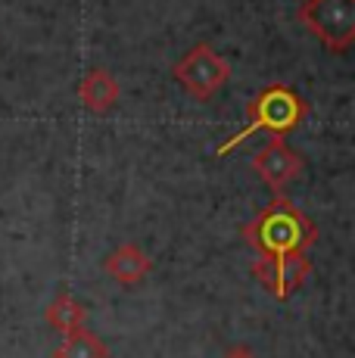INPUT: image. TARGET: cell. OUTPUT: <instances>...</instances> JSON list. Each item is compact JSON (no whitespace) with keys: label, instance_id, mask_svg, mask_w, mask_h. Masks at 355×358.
Here are the masks:
<instances>
[{"label":"cell","instance_id":"9","mask_svg":"<svg viewBox=\"0 0 355 358\" xmlns=\"http://www.w3.org/2000/svg\"><path fill=\"white\" fill-rule=\"evenodd\" d=\"M44 318H47V324H50V330H57V334L66 336V334H72V330L85 327L87 308L81 306L72 293H59V296H53V302L47 306Z\"/></svg>","mask_w":355,"mask_h":358},{"label":"cell","instance_id":"7","mask_svg":"<svg viewBox=\"0 0 355 358\" xmlns=\"http://www.w3.org/2000/svg\"><path fill=\"white\" fill-rule=\"evenodd\" d=\"M103 271L115 280V284L138 287L140 280H147L150 271H153V259H150L138 243H119L103 259Z\"/></svg>","mask_w":355,"mask_h":358},{"label":"cell","instance_id":"10","mask_svg":"<svg viewBox=\"0 0 355 358\" xmlns=\"http://www.w3.org/2000/svg\"><path fill=\"white\" fill-rule=\"evenodd\" d=\"M53 358H109V346L94 330L78 327L63 336V346L53 352Z\"/></svg>","mask_w":355,"mask_h":358},{"label":"cell","instance_id":"1","mask_svg":"<svg viewBox=\"0 0 355 358\" xmlns=\"http://www.w3.org/2000/svg\"><path fill=\"white\" fill-rule=\"evenodd\" d=\"M243 240L256 256H287V252H305L318 240V228L290 196L275 194L252 222L243 224Z\"/></svg>","mask_w":355,"mask_h":358},{"label":"cell","instance_id":"6","mask_svg":"<svg viewBox=\"0 0 355 358\" xmlns=\"http://www.w3.org/2000/svg\"><path fill=\"white\" fill-rule=\"evenodd\" d=\"M252 171L268 184L275 194H284L293 181L305 171V159L284 141V137H271L252 159Z\"/></svg>","mask_w":355,"mask_h":358},{"label":"cell","instance_id":"5","mask_svg":"<svg viewBox=\"0 0 355 358\" xmlns=\"http://www.w3.org/2000/svg\"><path fill=\"white\" fill-rule=\"evenodd\" d=\"M252 278L259 280V284H265L271 290L277 302L290 299L293 290H299V287L309 280L312 274V262L305 252H287V256H256L249 265Z\"/></svg>","mask_w":355,"mask_h":358},{"label":"cell","instance_id":"8","mask_svg":"<svg viewBox=\"0 0 355 358\" xmlns=\"http://www.w3.org/2000/svg\"><path fill=\"white\" fill-rule=\"evenodd\" d=\"M122 91H119V81H115L113 72L106 69H91V72L81 78L78 85V100L85 109H91L94 115H106L115 109Z\"/></svg>","mask_w":355,"mask_h":358},{"label":"cell","instance_id":"3","mask_svg":"<svg viewBox=\"0 0 355 358\" xmlns=\"http://www.w3.org/2000/svg\"><path fill=\"white\" fill-rule=\"evenodd\" d=\"M299 22L331 53H346L355 41V0H303Z\"/></svg>","mask_w":355,"mask_h":358},{"label":"cell","instance_id":"4","mask_svg":"<svg viewBox=\"0 0 355 358\" xmlns=\"http://www.w3.org/2000/svg\"><path fill=\"white\" fill-rule=\"evenodd\" d=\"M228 78H231L228 59H224L212 44H194L175 63V81L200 103L212 100Z\"/></svg>","mask_w":355,"mask_h":358},{"label":"cell","instance_id":"2","mask_svg":"<svg viewBox=\"0 0 355 358\" xmlns=\"http://www.w3.org/2000/svg\"><path fill=\"white\" fill-rule=\"evenodd\" d=\"M309 115V103L299 97L290 85H265L262 91L256 94L247 103V125L237 131L234 137L222 143L215 150V156H228L231 150H237L247 137H252L256 131H268L271 137H287L290 131L299 128V122Z\"/></svg>","mask_w":355,"mask_h":358},{"label":"cell","instance_id":"11","mask_svg":"<svg viewBox=\"0 0 355 358\" xmlns=\"http://www.w3.org/2000/svg\"><path fill=\"white\" fill-rule=\"evenodd\" d=\"M222 358H259V355L252 352L249 346H231V349H228V352H224Z\"/></svg>","mask_w":355,"mask_h":358}]
</instances>
